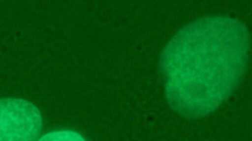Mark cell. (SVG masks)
Instances as JSON below:
<instances>
[{"mask_svg":"<svg viewBox=\"0 0 252 141\" xmlns=\"http://www.w3.org/2000/svg\"><path fill=\"white\" fill-rule=\"evenodd\" d=\"M38 141H85L78 133L72 130H58L49 132Z\"/></svg>","mask_w":252,"mask_h":141,"instance_id":"obj_3","label":"cell"},{"mask_svg":"<svg viewBox=\"0 0 252 141\" xmlns=\"http://www.w3.org/2000/svg\"><path fill=\"white\" fill-rule=\"evenodd\" d=\"M42 126L41 115L31 104L0 101V141H35Z\"/></svg>","mask_w":252,"mask_h":141,"instance_id":"obj_2","label":"cell"},{"mask_svg":"<svg viewBox=\"0 0 252 141\" xmlns=\"http://www.w3.org/2000/svg\"><path fill=\"white\" fill-rule=\"evenodd\" d=\"M250 45L246 26L227 16L204 17L182 28L160 59L171 107L191 118L214 111L242 78Z\"/></svg>","mask_w":252,"mask_h":141,"instance_id":"obj_1","label":"cell"}]
</instances>
